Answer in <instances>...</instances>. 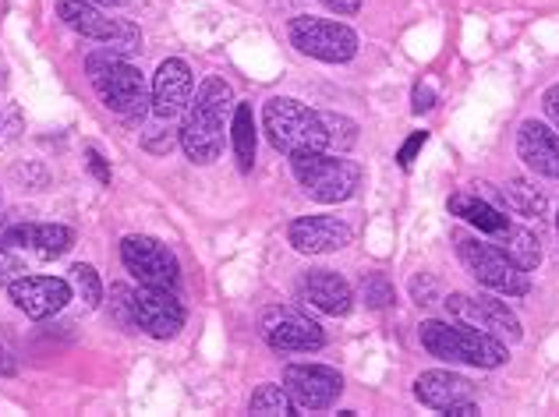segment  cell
<instances>
[{"instance_id": "6da1fadb", "label": "cell", "mask_w": 559, "mask_h": 417, "mask_svg": "<svg viewBox=\"0 0 559 417\" xmlns=\"http://www.w3.org/2000/svg\"><path fill=\"white\" fill-rule=\"evenodd\" d=\"M234 107V88L210 74L202 79L195 99L188 103L185 124L178 131V145L185 148V156L199 167H210L224 153V131H227V114Z\"/></svg>"}, {"instance_id": "7a4b0ae2", "label": "cell", "mask_w": 559, "mask_h": 417, "mask_svg": "<svg viewBox=\"0 0 559 417\" xmlns=\"http://www.w3.org/2000/svg\"><path fill=\"white\" fill-rule=\"evenodd\" d=\"M421 347L429 350L439 361L450 365H475V368H499L510 361L507 344L489 333L475 330L467 322H421L418 325Z\"/></svg>"}, {"instance_id": "3957f363", "label": "cell", "mask_w": 559, "mask_h": 417, "mask_svg": "<svg viewBox=\"0 0 559 417\" xmlns=\"http://www.w3.org/2000/svg\"><path fill=\"white\" fill-rule=\"evenodd\" d=\"M262 131H266V139L276 153H284V156L322 153V148H330L322 114H316L312 107H305L301 99H290V96H273L266 107H262Z\"/></svg>"}, {"instance_id": "277c9868", "label": "cell", "mask_w": 559, "mask_h": 417, "mask_svg": "<svg viewBox=\"0 0 559 417\" xmlns=\"http://www.w3.org/2000/svg\"><path fill=\"white\" fill-rule=\"evenodd\" d=\"M85 71H90V82L96 88V96L103 99V107L114 110L117 117H142L145 107L153 103V88L145 85L142 71L131 68L121 53L103 47L90 53Z\"/></svg>"}, {"instance_id": "5b68a950", "label": "cell", "mask_w": 559, "mask_h": 417, "mask_svg": "<svg viewBox=\"0 0 559 417\" xmlns=\"http://www.w3.org/2000/svg\"><path fill=\"white\" fill-rule=\"evenodd\" d=\"M290 167H294V177H298V184L305 188V195L322 202V205L347 202L358 191V184H361V167H358V163L330 156L326 148H322V153L290 156Z\"/></svg>"}, {"instance_id": "8992f818", "label": "cell", "mask_w": 559, "mask_h": 417, "mask_svg": "<svg viewBox=\"0 0 559 417\" xmlns=\"http://www.w3.org/2000/svg\"><path fill=\"white\" fill-rule=\"evenodd\" d=\"M453 241H457V255L464 262V270L475 276L481 287H489L496 294H507V297H524L532 290V279L521 270V265H513L499 245H489L481 241V237L467 234V230H457L453 234Z\"/></svg>"}, {"instance_id": "52a82bcc", "label": "cell", "mask_w": 559, "mask_h": 417, "mask_svg": "<svg viewBox=\"0 0 559 417\" xmlns=\"http://www.w3.org/2000/svg\"><path fill=\"white\" fill-rule=\"evenodd\" d=\"M57 14H61V22L68 28H75L79 36L96 39L107 50L121 53V57L124 53H135L142 47L139 25L121 22V19H107V14H103V8L90 4V0H61V4H57Z\"/></svg>"}, {"instance_id": "ba28073f", "label": "cell", "mask_w": 559, "mask_h": 417, "mask_svg": "<svg viewBox=\"0 0 559 417\" xmlns=\"http://www.w3.org/2000/svg\"><path fill=\"white\" fill-rule=\"evenodd\" d=\"M290 43L305 57H316L322 64H344L358 53L355 28H347L344 22L312 19V14H301V19L290 22Z\"/></svg>"}, {"instance_id": "9c48e42d", "label": "cell", "mask_w": 559, "mask_h": 417, "mask_svg": "<svg viewBox=\"0 0 559 417\" xmlns=\"http://www.w3.org/2000/svg\"><path fill=\"white\" fill-rule=\"evenodd\" d=\"M259 333L262 339L280 350V354H312L326 347V333L316 319H308L301 308H266L259 319Z\"/></svg>"}, {"instance_id": "30bf717a", "label": "cell", "mask_w": 559, "mask_h": 417, "mask_svg": "<svg viewBox=\"0 0 559 417\" xmlns=\"http://www.w3.org/2000/svg\"><path fill=\"white\" fill-rule=\"evenodd\" d=\"M121 262H124V270L142 283V287L178 290V283H181L178 259H174V251L164 241H156V237H145V234L124 237Z\"/></svg>"}, {"instance_id": "8fae6325", "label": "cell", "mask_w": 559, "mask_h": 417, "mask_svg": "<svg viewBox=\"0 0 559 417\" xmlns=\"http://www.w3.org/2000/svg\"><path fill=\"white\" fill-rule=\"evenodd\" d=\"M443 305H447V315L453 322L475 325V330L503 339V344H518V339L524 336L518 315L489 294H450Z\"/></svg>"}, {"instance_id": "7c38bea8", "label": "cell", "mask_w": 559, "mask_h": 417, "mask_svg": "<svg viewBox=\"0 0 559 417\" xmlns=\"http://www.w3.org/2000/svg\"><path fill=\"white\" fill-rule=\"evenodd\" d=\"M284 390L298 410H326L344 393V379L341 371L326 365H287Z\"/></svg>"}, {"instance_id": "4fadbf2b", "label": "cell", "mask_w": 559, "mask_h": 417, "mask_svg": "<svg viewBox=\"0 0 559 417\" xmlns=\"http://www.w3.org/2000/svg\"><path fill=\"white\" fill-rule=\"evenodd\" d=\"M131 308H135V325L153 339H174L185 330V305L164 287H139L131 290Z\"/></svg>"}, {"instance_id": "5bb4252c", "label": "cell", "mask_w": 559, "mask_h": 417, "mask_svg": "<svg viewBox=\"0 0 559 417\" xmlns=\"http://www.w3.org/2000/svg\"><path fill=\"white\" fill-rule=\"evenodd\" d=\"M8 290H11V305L25 311L28 319H50L57 311H64L71 297H75L71 283L61 276H22Z\"/></svg>"}, {"instance_id": "9a60e30c", "label": "cell", "mask_w": 559, "mask_h": 417, "mask_svg": "<svg viewBox=\"0 0 559 417\" xmlns=\"http://www.w3.org/2000/svg\"><path fill=\"white\" fill-rule=\"evenodd\" d=\"M191 68L181 61V57H167L164 64L156 68L153 74V103L150 110L159 117V121H174V117H181L191 103Z\"/></svg>"}, {"instance_id": "2e32d148", "label": "cell", "mask_w": 559, "mask_h": 417, "mask_svg": "<svg viewBox=\"0 0 559 417\" xmlns=\"http://www.w3.org/2000/svg\"><path fill=\"white\" fill-rule=\"evenodd\" d=\"M350 237H355V230H350L344 219H333V216H301V219H294L287 230L290 248L301 251V255H330V251L347 248Z\"/></svg>"}, {"instance_id": "e0dca14e", "label": "cell", "mask_w": 559, "mask_h": 417, "mask_svg": "<svg viewBox=\"0 0 559 417\" xmlns=\"http://www.w3.org/2000/svg\"><path fill=\"white\" fill-rule=\"evenodd\" d=\"M298 297L305 305H312L326 315H347L350 305H355V294H350V283L333 273V270H312L305 273L298 283Z\"/></svg>"}, {"instance_id": "ac0fdd59", "label": "cell", "mask_w": 559, "mask_h": 417, "mask_svg": "<svg viewBox=\"0 0 559 417\" xmlns=\"http://www.w3.org/2000/svg\"><path fill=\"white\" fill-rule=\"evenodd\" d=\"M415 396H418V404L447 414L461 404H471V400H475V385L464 376H457V371H421L415 379Z\"/></svg>"}, {"instance_id": "d6986e66", "label": "cell", "mask_w": 559, "mask_h": 417, "mask_svg": "<svg viewBox=\"0 0 559 417\" xmlns=\"http://www.w3.org/2000/svg\"><path fill=\"white\" fill-rule=\"evenodd\" d=\"M518 156L542 177L559 181V135L542 121H524L518 131Z\"/></svg>"}, {"instance_id": "ffe728a7", "label": "cell", "mask_w": 559, "mask_h": 417, "mask_svg": "<svg viewBox=\"0 0 559 417\" xmlns=\"http://www.w3.org/2000/svg\"><path fill=\"white\" fill-rule=\"evenodd\" d=\"M450 213L453 216H461V219H467L471 227L475 230H481V234H503L507 227H510V216L507 213H499L496 205H489L485 199H478V195H471V191H457V195L450 199Z\"/></svg>"}, {"instance_id": "44dd1931", "label": "cell", "mask_w": 559, "mask_h": 417, "mask_svg": "<svg viewBox=\"0 0 559 417\" xmlns=\"http://www.w3.org/2000/svg\"><path fill=\"white\" fill-rule=\"evenodd\" d=\"M499 237V251L513 262V265H521L524 273H532L538 270V262H542V245H538V237L527 230V227H510L503 234H496Z\"/></svg>"}, {"instance_id": "7402d4cb", "label": "cell", "mask_w": 559, "mask_h": 417, "mask_svg": "<svg viewBox=\"0 0 559 417\" xmlns=\"http://www.w3.org/2000/svg\"><path fill=\"white\" fill-rule=\"evenodd\" d=\"M230 139H234V156H238V167L248 174L255 163V117L248 103H234V121H230Z\"/></svg>"}, {"instance_id": "603a6c76", "label": "cell", "mask_w": 559, "mask_h": 417, "mask_svg": "<svg viewBox=\"0 0 559 417\" xmlns=\"http://www.w3.org/2000/svg\"><path fill=\"white\" fill-rule=\"evenodd\" d=\"M75 245V234L64 223H33V237H28V248L36 251L39 259H57Z\"/></svg>"}, {"instance_id": "cb8c5ba5", "label": "cell", "mask_w": 559, "mask_h": 417, "mask_svg": "<svg viewBox=\"0 0 559 417\" xmlns=\"http://www.w3.org/2000/svg\"><path fill=\"white\" fill-rule=\"evenodd\" d=\"M248 410L252 414H262V417H290L294 410V400L290 393L284 390V385H259V390L252 393V404H248Z\"/></svg>"}, {"instance_id": "d4e9b609", "label": "cell", "mask_w": 559, "mask_h": 417, "mask_svg": "<svg viewBox=\"0 0 559 417\" xmlns=\"http://www.w3.org/2000/svg\"><path fill=\"white\" fill-rule=\"evenodd\" d=\"M503 199H507V205L513 208V213L518 216H542L546 213V195H542V191H535L527 181H510L507 188H503Z\"/></svg>"}, {"instance_id": "484cf974", "label": "cell", "mask_w": 559, "mask_h": 417, "mask_svg": "<svg viewBox=\"0 0 559 417\" xmlns=\"http://www.w3.org/2000/svg\"><path fill=\"white\" fill-rule=\"evenodd\" d=\"M71 290H75V297L85 305V308H99L103 301V283H99V273L93 270V265H71Z\"/></svg>"}, {"instance_id": "4316f807", "label": "cell", "mask_w": 559, "mask_h": 417, "mask_svg": "<svg viewBox=\"0 0 559 417\" xmlns=\"http://www.w3.org/2000/svg\"><path fill=\"white\" fill-rule=\"evenodd\" d=\"M322 124H326V142L333 153H347L358 142V124L344 114H322Z\"/></svg>"}, {"instance_id": "83f0119b", "label": "cell", "mask_w": 559, "mask_h": 417, "mask_svg": "<svg viewBox=\"0 0 559 417\" xmlns=\"http://www.w3.org/2000/svg\"><path fill=\"white\" fill-rule=\"evenodd\" d=\"M361 301L382 311V308H390L396 301V290H393V283L382 276V273H369L361 279Z\"/></svg>"}, {"instance_id": "f1b7e54d", "label": "cell", "mask_w": 559, "mask_h": 417, "mask_svg": "<svg viewBox=\"0 0 559 417\" xmlns=\"http://www.w3.org/2000/svg\"><path fill=\"white\" fill-rule=\"evenodd\" d=\"M25 276V262L11 248H0V287H11L14 279Z\"/></svg>"}, {"instance_id": "f546056e", "label": "cell", "mask_w": 559, "mask_h": 417, "mask_svg": "<svg viewBox=\"0 0 559 417\" xmlns=\"http://www.w3.org/2000/svg\"><path fill=\"white\" fill-rule=\"evenodd\" d=\"M411 297H415L418 305H436L439 301V283L429 273H421V276L411 279Z\"/></svg>"}, {"instance_id": "4dcf8cb0", "label": "cell", "mask_w": 559, "mask_h": 417, "mask_svg": "<svg viewBox=\"0 0 559 417\" xmlns=\"http://www.w3.org/2000/svg\"><path fill=\"white\" fill-rule=\"evenodd\" d=\"M425 142H429V135H425V131H415V135H411V139L404 142V148L396 153V159H401V167H411V163H415L418 148H421Z\"/></svg>"}, {"instance_id": "1f68e13d", "label": "cell", "mask_w": 559, "mask_h": 417, "mask_svg": "<svg viewBox=\"0 0 559 417\" xmlns=\"http://www.w3.org/2000/svg\"><path fill=\"white\" fill-rule=\"evenodd\" d=\"M542 107H546V117L556 124V131H559V85H552L546 96H542Z\"/></svg>"}, {"instance_id": "d6a6232c", "label": "cell", "mask_w": 559, "mask_h": 417, "mask_svg": "<svg viewBox=\"0 0 559 417\" xmlns=\"http://www.w3.org/2000/svg\"><path fill=\"white\" fill-rule=\"evenodd\" d=\"M432 99H436V93H432L429 85H415V114L429 110V107H432Z\"/></svg>"}, {"instance_id": "836d02e7", "label": "cell", "mask_w": 559, "mask_h": 417, "mask_svg": "<svg viewBox=\"0 0 559 417\" xmlns=\"http://www.w3.org/2000/svg\"><path fill=\"white\" fill-rule=\"evenodd\" d=\"M330 11H336V14H355L358 8H361V0H322Z\"/></svg>"}, {"instance_id": "e575fe53", "label": "cell", "mask_w": 559, "mask_h": 417, "mask_svg": "<svg viewBox=\"0 0 559 417\" xmlns=\"http://www.w3.org/2000/svg\"><path fill=\"white\" fill-rule=\"evenodd\" d=\"M90 170L99 177V181L103 184H110V170L107 167H103V159H99V153H90Z\"/></svg>"}, {"instance_id": "d590c367", "label": "cell", "mask_w": 559, "mask_h": 417, "mask_svg": "<svg viewBox=\"0 0 559 417\" xmlns=\"http://www.w3.org/2000/svg\"><path fill=\"white\" fill-rule=\"evenodd\" d=\"M11 227H14V219L11 216H0V248H4V237H8Z\"/></svg>"}, {"instance_id": "8d00e7d4", "label": "cell", "mask_w": 559, "mask_h": 417, "mask_svg": "<svg viewBox=\"0 0 559 417\" xmlns=\"http://www.w3.org/2000/svg\"><path fill=\"white\" fill-rule=\"evenodd\" d=\"M90 4H96V8H117L121 0H90Z\"/></svg>"}, {"instance_id": "74e56055", "label": "cell", "mask_w": 559, "mask_h": 417, "mask_svg": "<svg viewBox=\"0 0 559 417\" xmlns=\"http://www.w3.org/2000/svg\"><path fill=\"white\" fill-rule=\"evenodd\" d=\"M556 230H559V216H556Z\"/></svg>"}]
</instances>
